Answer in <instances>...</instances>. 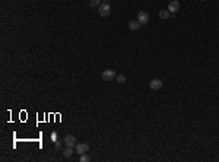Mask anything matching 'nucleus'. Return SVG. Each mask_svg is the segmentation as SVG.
<instances>
[{"label":"nucleus","instance_id":"obj_1","mask_svg":"<svg viewBox=\"0 0 219 162\" xmlns=\"http://www.w3.org/2000/svg\"><path fill=\"white\" fill-rule=\"evenodd\" d=\"M98 12H100V15H101L102 18H107V16L111 13V6H110L108 3H102V4H100Z\"/></svg>","mask_w":219,"mask_h":162},{"label":"nucleus","instance_id":"obj_2","mask_svg":"<svg viewBox=\"0 0 219 162\" xmlns=\"http://www.w3.org/2000/svg\"><path fill=\"white\" fill-rule=\"evenodd\" d=\"M114 77H116V72L111 69H107L102 72V80H105V82H111V80H114Z\"/></svg>","mask_w":219,"mask_h":162},{"label":"nucleus","instance_id":"obj_3","mask_svg":"<svg viewBox=\"0 0 219 162\" xmlns=\"http://www.w3.org/2000/svg\"><path fill=\"white\" fill-rule=\"evenodd\" d=\"M178 9H180V1H178V0H171L168 3V10L171 13L178 12Z\"/></svg>","mask_w":219,"mask_h":162},{"label":"nucleus","instance_id":"obj_4","mask_svg":"<svg viewBox=\"0 0 219 162\" xmlns=\"http://www.w3.org/2000/svg\"><path fill=\"white\" fill-rule=\"evenodd\" d=\"M89 150V144L88 143H76V152L79 155H83Z\"/></svg>","mask_w":219,"mask_h":162},{"label":"nucleus","instance_id":"obj_5","mask_svg":"<svg viewBox=\"0 0 219 162\" xmlns=\"http://www.w3.org/2000/svg\"><path fill=\"white\" fill-rule=\"evenodd\" d=\"M149 88L152 90H158L162 88V82H161V79H152L151 82H149Z\"/></svg>","mask_w":219,"mask_h":162},{"label":"nucleus","instance_id":"obj_6","mask_svg":"<svg viewBox=\"0 0 219 162\" xmlns=\"http://www.w3.org/2000/svg\"><path fill=\"white\" fill-rule=\"evenodd\" d=\"M64 144L66 146H69V147H73V146H76V137L73 136V134H67L64 139Z\"/></svg>","mask_w":219,"mask_h":162},{"label":"nucleus","instance_id":"obj_7","mask_svg":"<svg viewBox=\"0 0 219 162\" xmlns=\"http://www.w3.org/2000/svg\"><path fill=\"white\" fill-rule=\"evenodd\" d=\"M137 20H139L142 25H146V23L149 22V15H148L146 12H139V15H137Z\"/></svg>","mask_w":219,"mask_h":162},{"label":"nucleus","instance_id":"obj_8","mask_svg":"<svg viewBox=\"0 0 219 162\" xmlns=\"http://www.w3.org/2000/svg\"><path fill=\"white\" fill-rule=\"evenodd\" d=\"M140 26H142V23H140L139 20H130V22H129V28H130L132 31H137Z\"/></svg>","mask_w":219,"mask_h":162},{"label":"nucleus","instance_id":"obj_9","mask_svg":"<svg viewBox=\"0 0 219 162\" xmlns=\"http://www.w3.org/2000/svg\"><path fill=\"white\" fill-rule=\"evenodd\" d=\"M169 16H171V12H169L168 9H167V10H161V12H159V18H161V19H169Z\"/></svg>","mask_w":219,"mask_h":162},{"label":"nucleus","instance_id":"obj_10","mask_svg":"<svg viewBox=\"0 0 219 162\" xmlns=\"http://www.w3.org/2000/svg\"><path fill=\"white\" fill-rule=\"evenodd\" d=\"M72 155H73V149L69 147V146H66V149H64V152H63V156H64V158H70Z\"/></svg>","mask_w":219,"mask_h":162},{"label":"nucleus","instance_id":"obj_11","mask_svg":"<svg viewBox=\"0 0 219 162\" xmlns=\"http://www.w3.org/2000/svg\"><path fill=\"white\" fill-rule=\"evenodd\" d=\"M116 80H117L118 83H126V76L124 74H117L116 76Z\"/></svg>","mask_w":219,"mask_h":162},{"label":"nucleus","instance_id":"obj_12","mask_svg":"<svg viewBox=\"0 0 219 162\" xmlns=\"http://www.w3.org/2000/svg\"><path fill=\"white\" fill-rule=\"evenodd\" d=\"M101 4V0H89V6L91 7H97Z\"/></svg>","mask_w":219,"mask_h":162},{"label":"nucleus","instance_id":"obj_13","mask_svg":"<svg viewBox=\"0 0 219 162\" xmlns=\"http://www.w3.org/2000/svg\"><path fill=\"white\" fill-rule=\"evenodd\" d=\"M79 161H81V162H88V161H91V158H89V156H88L86 153H83V155H81Z\"/></svg>","mask_w":219,"mask_h":162},{"label":"nucleus","instance_id":"obj_14","mask_svg":"<svg viewBox=\"0 0 219 162\" xmlns=\"http://www.w3.org/2000/svg\"><path fill=\"white\" fill-rule=\"evenodd\" d=\"M51 140H53V142H56V140H59V136H57V133H54V131L51 133Z\"/></svg>","mask_w":219,"mask_h":162},{"label":"nucleus","instance_id":"obj_15","mask_svg":"<svg viewBox=\"0 0 219 162\" xmlns=\"http://www.w3.org/2000/svg\"><path fill=\"white\" fill-rule=\"evenodd\" d=\"M54 146H56V149H60V147H62V143H60L59 140H56V142H54Z\"/></svg>","mask_w":219,"mask_h":162},{"label":"nucleus","instance_id":"obj_16","mask_svg":"<svg viewBox=\"0 0 219 162\" xmlns=\"http://www.w3.org/2000/svg\"><path fill=\"white\" fill-rule=\"evenodd\" d=\"M202 1H206V0H202Z\"/></svg>","mask_w":219,"mask_h":162}]
</instances>
